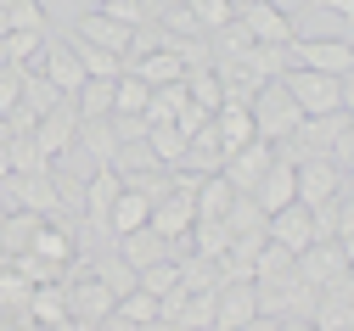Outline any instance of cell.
<instances>
[{
	"label": "cell",
	"mask_w": 354,
	"mask_h": 331,
	"mask_svg": "<svg viewBox=\"0 0 354 331\" xmlns=\"http://www.w3.org/2000/svg\"><path fill=\"white\" fill-rule=\"evenodd\" d=\"M231 202H236L231 180L225 174H203V185H197V219H225Z\"/></svg>",
	"instance_id": "d4e9b609"
},
{
	"label": "cell",
	"mask_w": 354,
	"mask_h": 331,
	"mask_svg": "<svg viewBox=\"0 0 354 331\" xmlns=\"http://www.w3.org/2000/svg\"><path fill=\"white\" fill-rule=\"evenodd\" d=\"M287 96L298 102L304 118H326V113H343V79L332 73H315V68H287L281 73Z\"/></svg>",
	"instance_id": "6da1fadb"
},
{
	"label": "cell",
	"mask_w": 354,
	"mask_h": 331,
	"mask_svg": "<svg viewBox=\"0 0 354 331\" xmlns=\"http://www.w3.org/2000/svg\"><path fill=\"white\" fill-rule=\"evenodd\" d=\"M248 45H259V39H253V28H248L242 17H231V23L214 28V57H242Z\"/></svg>",
	"instance_id": "d590c367"
},
{
	"label": "cell",
	"mask_w": 354,
	"mask_h": 331,
	"mask_svg": "<svg viewBox=\"0 0 354 331\" xmlns=\"http://www.w3.org/2000/svg\"><path fill=\"white\" fill-rule=\"evenodd\" d=\"M152 314H158V298L141 292V287H136V292H124V298L113 303V320H124V325H147Z\"/></svg>",
	"instance_id": "74e56055"
},
{
	"label": "cell",
	"mask_w": 354,
	"mask_h": 331,
	"mask_svg": "<svg viewBox=\"0 0 354 331\" xmlns=\"http://www.w3.org/2000/svg\"><path fill=\"white\" fill-rule=\"evenodd\" d=\"M6 152H12V174H46V169H51V158L39 152V140H34V135H12V140H6Z\"/></svg>",
	"instance_id": "4dcf8cb0"
},
{
	"label": "cell",
	"mask_w": 354,
	"mask_h": 331,
	"mask_svg": "<svg viewBox=\"0 0 354 331\" xmlns=\"http://www.w3.org/2000/svg\"><path fill=\"white\" fill-rule=\"evenodd\" d=\"M287 57H292V68H315V73H332V79L354 73V45L348 39H326V34H315V39L298 34L287 45Z\"/></svg>",
	"instance_id": "277c9868"
},
{
	"label": "cell",
	"mask_w": 354,
	"mask_h": 331,
	"mask_svg": "<svg viewBox=\"0 0 354 331\" xmlns=\"http://www.w3.org/2000/svg\"><path fill=\"white\" fill-rule=\"evenodd\" d=\"M79 146L91 152V163H113L124 140L113 135V124H107V118H84V124H79Z\"/></svg>",
	"instance_id": "cb8c5ba5"
},
{
	"label": "cell",
	"mask_w": 354,
	"mask_h": 331,
	"mask_svg": "<svg viewBox=\"0 0 354 331\" xmlns=\"http://www.w3.org/2000/svg\"><path fill=\"white\" fill-rule=\"evenodd\" d=\"M236 331H276V320H270V314H253V320H248V325H236Z\"/></svg>",
	"instance_id": "bcb514c9"
},
{
	"label": "cell",
	"mask_w": 354,
	"mask_h": 331,
	"mask_svg": "<svg viewBox=\"0 0 354 331\" xmlns=\"http://www.w3.org/2000/svg\"><path fill=\"white\" fill-rule=\"evenodd\" d=\"M39 73H46L62 96H79V90H84V68H79V51H73L68 34H51L46 39V51H39Z\"/></svg>",
	"instance_id": "9c48e42d"
},
{
	"label": "cell",
	"mask_w": 354,
	"mask_h": 331,
	"mask_svg": "<svg viewBox=\"0 0 354 331\" xmlns=\"http://www.w3.org/2000/svg\"><path fill=\"white\" fill-rule=\"evenodd\" d=\"M186 12H192V23H197V28H208V34H214L219 23H231V17H236L231 0H186Z\"/></svg>",
	"instance_id": "60d3db41"
},
{
	"label": "cell",
	"mask_w": 354,
	"mask_h": 331,
	"mask_svg": "<svg viewBox=\"0 0 354 331\" xmlns=\"http://www.w3.org/2000/svg\"><path fill=\"white\" fill-rule=\"evenodd\" d=\"M118 258L129 264V269H152V264H163V258H174V242L169 236H158L152 225H141V230H129V236H118Z\"/></svg>",
	"instance_id": "5bb4252c"
},
{
	"label": "cell",
	"mask_w": 354,
	"mask_h": 331,
	"mask_svg": "<svg viewBox=\"0 0 354 331\" xmlns=\"http://www.w3.org/2000/svg\"><path fill=\"white\" fill-rule=\"evenodd\" d=\"M136 331H180V325H174V320H163V314H152L147 325H136Z\"/></svg>",
	"instance_id": "c3c4849f"
},
{
	"label": "cell",
	"mask_w": 354,
	"mask_h": 331,
	"mask_svg": "<svg viewBox=\"0 0 354 331\" xmlns=\"http://www.w3.org/2000/svg\"><path fill=\"white\" fill-rule=\"evenodd\" d=\"M6 174H12V152L0 146V185H6Z\"/></svg>",
	"instance_id": "f907efd6"
},
{
	"label": "cell",
	"mask_w": 354,
	"mask_h": 331,
	"mask_svg": "<svg viewBox=\"0 0 354 331\" xmlns=\"http://www.w3.org/2000/svg\"><path fill=\"white\" fill-rule=\"evenodd\" d=\"M348 281H354V269H348Z\"/></svg>",
	"instance_id": "9f6ffc18"
},
{
	"label": "cell",
	"mask_w": 354,
	"mask_h": 331,
	"mask_svg": "<svg viewBox=\"0 0 354 331\" xmlns=\"http://www.w3.org/2000/svg\"><path fill=\"white\" fill-rule=\"evenodd\" d=\"M236 17L253 28V39H259V45H292V39H298L292 17L276 6V0H242V6H236Z\"/></svg>",
	"instance_id": "8fae6325"
},
{
	"label": "cell",
	"mask_w": 354,
	"mask_h": 331,
	"mask_svg": "<svg viewBox=\"0 0 354 331\" xmlns=\"http://www.w3.org/2000/svg\"><path fill=\"white\" fill-rule=\"evenodd\" d=\"M28 253H39L46 264L68 269V264H73V230H68V225H39V236H34Z\"/></svg>",
	"instance_id": "484cf974"
},
{
	"label": "cell",
	"mask_w": 354,
	"mask_h": 331,
	"mask_svg": "<svg viewBox=\"0 0 354 331\" xmlns=\"http://www.w3.org/2000/svg\"><path fill=\"white\" fill-rule=\"evenodd\" d=\"M276 331H321L315 320H276Z\"/></svg>",
	"instance_id": "7dc6e473"
},
{
	"label": "cell",
	"mask_w": 354,
	"mask_h": 331,
	"mask_svg": "<svg viewBox=\"0 0 354 331\" xmlns=\"http://www.w3.org/2000/svg\"><path fill=\"white\" fill-rule=\"evenodd\" d=\"M39 225H46V214H23V208H12V219H0V258L28 253L34 236H39Z\"/></svg>",
	"instance_id": "ffe728a7"
},
{
	"label": "cell",
	"mask_w": 354,
	"mask_h": 331,
	"mask_svg": "<svg viewBox=\"0 0 354 331\" xmlns=\"http://www.w3.org/2000/svg\"><path fill=\"white\" fill-rule=\"evenodd\" d=\"M28 320H39V325H51V331H62L73 314H68V287H34V298H28Z\"/></svg>",
	"instance_id": "603a6c76"
},
{
	"label": "cell",
	"mask_w": 354,
	"mask_h": 331,
	"mask_svg": "<svg viewBox=\"0 0 354 331\" xmlns=\"http://www.w3.org/2000/svg\"><path fill=\"white\" fill-rule=\"evenodd\" d=\"M264 219H270V214H264L253 197H236L231 202V214H225V225H231V236H248V230H264Z\"/></svg>",
	"instance_id": "b9f144b4"
},
{
	"label": "cell",
	"mask_w": 354,
	"mask_h": 331,
	"mask_svg": "<svg viewBox=\"0 0 354 331\" xmlns=\"http://www.w3.org/2000/svg\"><path fill=\"white\" fill-rule=\"evenodd\" d=\"M270 163H276V140H248L242 152L225 158V169H219V174L231 180L236 197H253V185L264 180V169H270Z\"/></svg>",
	"instance_id": "52a82bcc"
},
{
	"label": "cell",
	"mask_w": 354,
	"mask_h": 331,
	"mask_svg": "<svg viewBox=\"0 0 354 331\" xmlns=\"http://www.w3.org/2000/svg\"><path fill=\"white\" fill-rule=\"evenodd\" d=\"M147 219H152V202H147L141 191H129V185H124V191H118V202H113V214H107V236L118 242V236H129V230H141Z\"/></svg>",
	"instance_id": "44dd1931"
},
{
	"label": "cell",
	"mask_w": 354,
	"mask_h": 331,
	"mask_svg": "<svg viewBox=\"0 0 354 331\" xmlns=\"http://www.w3.org/2000/svg\"><path fill=\"white\" fill-rule=\"evenodd\" d=\"M186 96L203 113H219V107H225V84L214 79V68H186Z\"/></svg>",
	"instance_id": "f1b7e54d"
},
{
	"label": "cell",
	"mask_w": 354,
	"mask_h": 331,
	"mask_svg": "<svg viewBox=\"0 0 354 331\" xmlns=\"http://www.w3.org/2000/svg\"><path fill=\"white\" fill-rule=\"evenodd\" d=\"M107 124H113V135H118V140H147V129H152L141 113H113Z\"/></svg>",
	"instance_id": "7bdbcfd3"
},
{
	"label": "cell",
	"mask_w": 354,
	"mask_h": 331,
	"mask_svg": "<svg viewBox=\"0 0 354 331\" xmlns=\"http://www.w3.org/2000/svg\"><path fill=\"white\" fill-rule=\"evenodd\" d=\"M343 258H348V269H354V236H343Z\"/></svg>",
	"instance_id": "816d5d0a"
},
{
	"label": "cell",
	"mask_w": 354,
	"mask_h": 331,
	"mask_svg": "<svg viewBox=\"0 0 354 331\" xmlns=\"http://www.w3.org/2000/svg\"><path fill=\"white\" fill-rule=\"evenodd\" d=\"M214 135H219V152H242L248 146V140H259V129H253V113L242 107V102H225V107H219L214 113Z\"/></svg>",
	"instance_id": "e0dca14e"
},
{
	"label": "cell",
	"mask_w": 354,
	"mask_h": 331,
	"mask_svg": "<svg viewBox=\"0 0 354 331\" xmlns=\"http://www.w3.org/2000/svg\"><path fill=\"white\" fill-rule=\"evenodd\" d=\"M68 39H73V51H79L84 79H118V73H124V57H118V51H102V45L79 39V34H68Z\"/></svg>",
	"instance_id": "4316f807"
},
{
	"label": "cell",
	"mask_w": 354,
	"mask_h": 331,
	"mask_svg": "<svg viewBox=\"0 0 354 331\" xmlns=\"http://www.w3.org/2000/svg\"><path fill=\"white\" fill-rule=\"evenodd\" d=\"M253 202H259L264 214H276V208H287V202H298V169H292L287 158H276L270 169H264V180L253 185Z\"/></svg>",
	"instance_id": "9a60e30c"
},
{
	"label": "cell",
	"mask_w": 354,
	"mask_h": 331,
	"mask_svg": "<svg viewBox=\"0 0 354 331\" xmlns=\"http://www.w3.org/2000/svg\"><path fill=\"white\" fill-rule=\"evenodd\" d=\"M136 287H141V292H152V298L174 292V287H180V264H174V258H163V264L141 269V275H136Z\"/></svg>",
	"instance_id": "ab89813d"
},
{
	"label": "cell",
	"mask_w": 354,
	"mask_h": 331,
	"mask_svg": "<svg viewBox=\"0 0 354 331\" xmlns=\"http://www.w3.org/2000/svg\"><path fill=\"white\" fill-rule=\"evenodd\" d=\"M298 169V202L315 214V208H326V202H337L343 191H348V180H343V169H337V158H304V163H292Z\"/></svg>",
	"instance_id": "3957f363"
},
{
	"label": "cell",
	"mask_w": 354,
	"mask_h": 331,
	"mask_svg": "<svg viewBox=\"0 0 354 331\" xmlns=\"http://www.w3.org/2000/svg\"><path fill=\"white\" fill-rule=\"evenodd\" d=\"M79 124H84V118H79L73 96H62V102H57V107H51L46 118L34 124V140H39V152H46V158L57 163V158H62L68 146H79Z\"/></svg>",
	"instance_id": "8992f818"
},
{
	"label": "cell",
	"mask_w": 354,
	"mask_h": 331,
	"mask_svg": "<svg viewBox=\"0 0 354 331\" xmlns=\"http://www.w3.org/2000/svg\"><path fill=\"white\" fill-rule=\"evenodd\" d=\"M343 118H354V73H343Z\"/></svg>",
	"instance_id": "f6af8a7d"
},
{
	"label": "cell",
	"mask_w": 354,
	"mask_h": 331,
	"mask_svg": "<svg viewBox=\"0 0 354 331\" xmlns=\"http://www.w3.org/2000/svg\"><path fill=\"white\" fill-rule=\"evenodd\" d=\"M6 6H17V0H0V12H6Z\"/></svg>",
	"instance_id": "db71d44e"
},
{
	"label": "cell",
	"mask_w": 354,
	"mask_h": 331,
	"mask_svg": "<svg viewBox=\"0 0 354 331\" xmlns=\"http://www.w3.org/2000/svg\"><path fill=\"white\" fill-rule=\"evenodd\" d=\"M51 34L57 28H46V34H6V62L12 68H39V51H46Z\"/></svg>",
	"instance_id": "d6a6232c"
},
{
	"label": "cell",
	"mask_w": 354,
	"mask_h": 331,
	"mask_svg": "<svg viewBox=\"0 0 354 331\" xmlns=\"http://www.w3.org/2000/svg\"><path fill=\"white\" fill-rule=\"evenodd\" d=\"M147 102H152V84H141L136 73L113 79V113H147Z\"/></svg>",
	"instance_id": "1f68e13d"
},
{
	"label": "cell",
	"mask_w": 354,
	"mask_h": 331,
	"mask_svg": "<svg viewBox=\"0 0 354 331\" xmlns=\"http://www.w3.org/2000/svg\"><path fill=\"white\" fill-rule=\"evenodd\" d=\"M315 320L321 331H354V281H337V287H321L315 298Z\"/></svg>",
	"instance_id": "2e32d148"
},
{
	"label": "cell",
	"mask_w": 354,
	"mask_h": 331,
	"mask_svg": "<svg viewBox=\"0 0 354 331\" xmlns=\"http://www.w3.org/2000/svg\"><path fill=\"white\" fill-rule=\"evenodd\" d=\"M348 197H354V185H348Z\"/></svg>",
	"instance_id": "11a10c76"
},
{
	"label": "cell",
	"mask_w": 354,
	"mask_h": 331,
	"mask_svg": "<svg viewBox=\"0 0 354 331\" xmlns=\"http://www.w3.org/2000/svg\"><path fill=\"white\" fill-rule=\"evenodd\" d=\"M57 102H62V90H57L46 73H39V68H28V79H23V107H34L39 118H46Z\"/></svg>",
	"instance_id": "e575fe53"
},
{
	"label": "cell",
	"mask_w": 354,
	"mask_h": 331,
	"mask_svg": "<svg viewBox=\"0 0 354 331\" xmlns=\"http://www.w3.org/2000/svg\"><path fill=\"white\" fill-rule=\"evenodd\" d=\"M174 264H180V287L186 292H214L219 287V258H203L186 242H174Z\"/></svg>",
	"instance_id": "d6986e66"
},
{
	"label": "cell",
	"mask_w": 354,
	"mask_h": 331,
	"mask_svg": "<svg viewBox=\"0 0 354 331\" xmlns=\"http://www.w3.org/2000/svg\"><path fill=\"white\" fill-rule=\"evenodd\" d=\"M73 34H79V39H91V45H102V51H118V57L129 51V39H136V28L113 23V17H107V12H96V6L73 23Z\"/></svg>",
	"instance_id": "ac0fdd59"
},
{
	"label": "cell",
	"mask_w": 354,
	"mask_h": 331,
	"mask_svg": "<svg viewBox=\"0 0 354 331\" xmlns=\"http://www.w3.org/2000/svg\"><path fill=\"white\" fill-rule=\"evenodd\" d=\"M214 292H219V287H214ZM214 292H192L174 325H180V331H214Z\"/></svg>",
	"instance_id": "f35d334b"
},
{
	"label": "cell",
	"mask_w": 354,
	"mask_h": 331,
	"mask_svg": "<svg viewBox=\"0 0 354 331\" xmlns=\"http://www.w3.org/2000/svg\"><path fill=\"white\" fill-rule=\"evenodd\" d=\"M298 281H309V287H337V281H348V258H343V242H309L298 253Z\"/></svg>",
	"instance_id": "ba28073f"
},
{
	"label": "cell",
	"mask_w": 354,
	"mask_h": 331,
	"mask_svg": "<svg viewBox=\"0 0 354 331\" xmlns=\"http://www.w3.org/2000/svg\"><path fill=\"white\" fill-rule=\"evenodd\" d=\"M73 107H79V118H113V79H84Z\"/></svg>",
	"instance_id": "f546056e"
},
{
	"label": "cell",
	"mask_w": 354,
	"mask_h": 331,
	"mask_svg": "<svg viewBox=\"0 0 354 331\" xmlns=\"http://www.w3.org/2000/svg\"><path fill=\"white\" fill-rule=\"evenodd\" d=\"M186 247L203 253V258H225V247H231V225H225V219H197L192 236H186Z\"/></svg>",
	"instance_id": "83f0119b"
},
{
	"label": "cell",
	"mask_w": 354,
	"mask_h": 331,
	"mask_svg": "<svg viewBox=\"0 0 354 331\" xmlns=\"http://www.w3.org/2000/svg\"><path fill=\"white\" fill-rule=\"evenodd\" d=\"M264 236L281 242L287 253H304L309 242H315V214H309L304 202H287V208H276L270 219H264Z\"/></svg>",
	"instance_id": "7c38bea8"
},
{
	"label": "cell",
	"mask_w": 354,
	"mask_h": 331,
	"mask_svg": "<svg viewBox=\"0 0 354 331\" xmlns=\"http://www.w3.org/2000/svg\"><path fill=\"white\" fill-rule=\"evenodd\" d=\"M0 197H6L12 208H23V214H57L62 208V185H57V174L46 169V174H6V185H0Z\"/></svg>",
	"instance_id": "5b68a950"
},
{
	"label": "cell",
	"mask_w": 354,
	"mask_h": 331,
	"mask_svg": "<svg viewBox=\"0 0 354 331\" xmlns=\"http://www.w3.org/2000/svg\"><path fill=\"white\" fill-rule=\"evenodd\" d=\"M248 113H253V129H259V140H287V135L304 124V113H298V102L287 96V84H281V79L259 84V96L248 102Z\"/></svg>",
	"instance_id": "7a4b0ae2"
},
{
	"label": "cell",
	"mask_w": 354,
	"mask_h": 331,
	"mask_svg": "<svg viewBox=\"0 0 354 331\" xmlns=\"http://www.w3.org/2000/svg\"><path fill=\"white\" fill-rule=\"evenodd\" d=\"M259 314V287L253 281H219L214 292V331H236Z\"/></svg>",
	"instance_id": "30bf717a"
},
{
	"label": "cell",
	"mask_w": 354,
	"mask_h": 331,
	"mask_svg": "<svg viewBox=\"0 0 354 331\" xmlns=\"http://www.w3.org/2000/svg\"><path fill=\"white\" fill-rule=\"evenodd\" d=\"M96 331H136V325H124V320H113V314H107V320H102Z\"/></svg>",
	"instance_id": "681fc988"
},
{
	"label": "cell",
	"mask_w": 354,
	"mask_h": 331,
	"mask_svg": "<svg viewBox=\"0 0 354 331\" xmlns=\"http://www.w3.org/2000/svg\"><path fill=\"white\" fill-rule=\"evenodd\" d=\"M91 275L102 281V287H107L113 298H124V292H136V269H129L124 258H96V264H91Z\"/></svg>",
	"instance_id": "8d00e7d4"
},
{
	"label": "cell",
	"mask_w": 354,
	"mask_h": 331,
	"mask_svg": "<svg viewBox=\"0 0 354 331\" xmlns=\"http://www.w3.org/2000/svg\"><path fill=\"white\" fill-rule=\"evenodd\" d=\"M118 191H124V174H118L113 163H96V169H91V180H84V225L107 230V214H113Z\"/></svg>",
	"instance_id": "4fadbf2b"
},
{
	"label": "cell",
	"mask_w": 354,
	"mask_h": 331,
	"mask_svg": "<svg viewBox=\"0 0 354 331\" xmlns=\"http://www.w3.org/2000/svg\"><path fill=\"white\" fill-rule=\"evenodd\" d=\"M91 6H96V12H102V6H113V0H91Z\"/></svg>",
	"instance_id": "f5cc1de1"
},
{
	"label": "cell",
	"mask_w": 354,
	"mask_h": 331,
	"mask_svg": "<svg viewBox=\"0 0 354 331\" xmlns=\"http://www.w3.org/2000/svg\"><path fill=\"white\" fill-rule=\"evenodd\" d=\"M309 6H321V12H332L343 23H354V0H309Z\"/></svg>",
	"instance_id": "ee69618b"
},
{
	"label": "cell",
	"mask_w": 354,
	"mask_h": 331,
	"mask_svg": "<svg viewBox=\"0 0 354 331\" xmlns=\"http://www.w3.org/2000/svg\"><path fill=\"white\" fill-rule=\"evenodd\" d=\"M51 17L39 0H17V6H6V34H46Z\"/></svg>",
	"instance_id": "836d02e7"
},
{
	"label": "cell",
	"mask_w": 354,
	"mask_h": 331,
	"mask_svg": "<svg viewBox=\"0 0 354 331\" xmlns=\"http://www.w3.org/2000/svg\"><path fill=\"white\" fill-rule=\"evenodd\" d=\"M186 146H192V140L174 129V124H152V129H147V152H152L163 169H180V163H186Z\"/></svg>",
	"instance_id": "7402d4cb"
}]
</instances>
